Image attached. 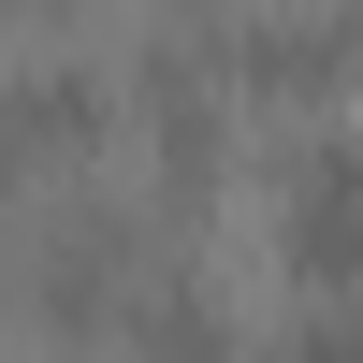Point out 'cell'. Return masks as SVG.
<instances>
[{
    "instance_id": "6da1fadb",
    "label": "cell",
    "mask_w": 363,
    "mask_h": 363,
    "mask_svg": "<svg viewBox=\"0 0 363 363\" xmlns=\"http://www.w3.org/2000/svg\"><path fill=\"white\" fill-rule=\"evenodd\" d=\"M277 247H291V277L306 291H363V131L335 145H306V174H291V203H277Z\"/></svg>"
},
{
    "instance_id": "7a4b0ae2",
    "label": "cell",
    "mask_w": 363,
    "mask_h": 363,
    "mask_svg": "<svg viewBox=\"0 0 363 363\" xmlns=\"http://www.w3.org/2000/svg\"><path fill=\"white\" fill-rule=\"evenodd\" d=\"M87 131H102V87H87L73 58H44V73H15V87H0V174L58 160V145H87Z\"/></svg>"
},
{
    "instance_id": "3957f363",
    "label": "cell",
    "mask_w": 363,
    "mask_h": 363,
    "mask_svg": "<svg viewBox=\"0 0 363 363\" xmlns=\"http://www.w3.org/2000/svg\"><path fill=\"white\" fill-rule=\"evenodd\" d=\"M349 58H363L349 15H277V29H247V58H233V73L277 87V102H306V87H349Z\"/></svg>"
},
{
    "instance_id": "277c9868",
    "label": "cell",
    "mask_w": 363,
    "mask_h": 363,
    "mask_svg": "<svg viewBox=\"0 0 363 363\" xmlns=\"http://www.w3.org/2000/svg\"><path fill=\"white\" fill-rule=\"evenodd\" d=\"M145 349H160V363H233V335H218V320L189 306V291H174V306L145 320Z\"/></svg>"
},
{
    "instance_id": "5b68a950",
    "label": "cell",
    "mask_w": 363,
    "mask_h": 363,
    "mask_svg": "<svg viewBox=\"0 0 363 363\" xmlns=\"http://www.w3.org/2000/svg\"><path fill=\"white\" fill-rule=\"evenodd\" d=\"M277 363H363V320H291Z\"/></svg>"
}]
</instances>
